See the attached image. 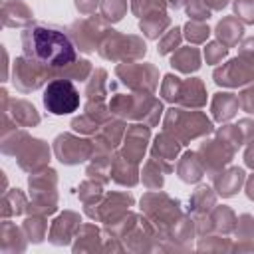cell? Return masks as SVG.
I'll return each instance as SVG.
<instances>
[{"label":"cell","instance_id":"cell-1","mask_svg":"<svg viewBox=\"0 0 254 254\" xmlns=\"http://www.w3.org/2000/svg\"><path fill=\"white\" fill-rule=\"evenodd\" d=\"M22 52L28 60L50 65V67H64L75 62L77 52L69 36L54 26L34 24L28 26L22 36Z\"/></svg>","mask_w":254,"mask_h":254},{"label":"cell","instance_id":"cell-2","mask_svg":"<svg viewBox=\"0 0 254 254\" xmlns=\"http://www.w3.org/2000/svg\"><path fill=\"white\" fill-rule=\"evenodd\" d=\"M44 107L52 115H69L79 107V91L69 79H54L44 89Z\"/></svg>","mask_w":254,"mask_h":254}]
</instances>
